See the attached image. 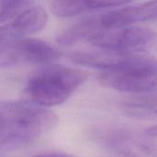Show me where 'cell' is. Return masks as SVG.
<instances>
[{"label":"cell","mask_w":157,"mask_h":157,"mask_svg":"<svg viewBox=\"0 0 157 157\" xmlns=\"http://www.w3.org/2000/svg\"><path fill=\"white\" fill-rule=\"evenodd\" d=\"M48 13L41 6L32 5L1 25V45L16 41L40 30L47 23Z\"/></svg>","instance_id":"52a82bcc"},{"label":"cell","mask_w":157,"mask_h":157,"mask_svg":"<svg viewBox=\"0 0 157 157\" xmlns=\"http://www.w3.org/2000/svg\"><path fill=\"white\" fill-rule=\"evenodd\" d=\"M122 113L138 120L157 119V93L148 92L131 97L121 103Z\"/></svg>","instance_id":"30bf717a"},{"label":"cell","mask_w":157,"mask_h":157,"mask_svg":"<svg viewBox=\"0 0 157 157\" xmlns=\"http://www.w3.org/2000/svg\"><path fill=\"white\" fill-rule=\"evenodd\" d=\"M61 54L49 43L38 40L25 38L1 45L0 65L9 67L22 63L49 64Z\"/></svg>","instance_id":"8992f818"},{"label":"cell","mask_w":157,"mask_h":157,"mask_svg":"<svg viewBox=\"0 0 157 157\" xmlns=\"http://www.w3.org/2000/svg\"><path fill=\"white\" fill-rule=\"evenodd\" d=\"M34 3L28 0H4L1 3L0 21L6 23L22 10L32 6Z\"/></svg>","instance_id":"8fae6325"},{"label":"cell","mask_w":157,"mask_h":157,"mask_svg":"<svg viewBox=\"0 0 157 157\" xmlns=\"http://www.w3.org/2000/svg\"><path fill=\"white\" fill-rule=\"evenodd\" d=\"M110 17L116 28L132 26L138 21L157 19V1L116 7L111 10Z\"/></svg>","instance_id":"ba28073f"},{"label":"cell","mask_w":157,"mask_h":157,"mask_svg":"<svg viewBox=\"0 0 157 157\" xmlns=\"http://www.w3.org/2000/svg\"><path fill=\"white\" fill-rule=\"evenodd\" d=\"M88 42L100 50L144 54V52L157 47V32L147 28L128 26L102 30Z\"/></svg>","instance_id":"5b68a950"},{"label":"cell","mask_w":157,"mask_h":157,"mask_svg":"<svg viewBox=\"0 0 157 157\" xmlns=\"http://www.w3.org/2000/svg\"><path fill=\"white\" fill-rule=\"evenodd\" d=\"M57 116L32 101L12 100L0 106V150L23 148L53 128Z\"/></svg>","instance_id":"6da1fadb"},{"label":"cell","mask_w":157,"mask_h":157,"mask_svg":"<svg viewBox=\"0 0 157 157\" xmlns=\"http://www.w3.org/2000/svg\"><path fill=\"white\" fill-rule=\"evenodd\" d=\"M87 78L86 73L63 65H49L28 81L27 92L33 102L45 108L66 101Z\"/></svg>","instance_id":"7a4b0ae2"},{"label":"cell","mask_w":157,"mask_h":157,"mask_svg":"<svg viewBox=\"0 0 157 157\" xmlns=\"http://www.w3.org/2000/svg\"><path fill=\"white\" fill-rule=\"evenodd\" d=\"M34 157H70L65 155H59V154H43L40 155H36Z\"/></svg>","instance_id":"4fadbf2b"},{"label":"cell","mask_w":157,"mask_h":157,"mask_svg":"<svg viewBox=\"0 0 157 157\" xmlns=\"http://www.w3.org/2000/svg\"><path fill=\"white\" fill-rule=\"evenodd\" d=\"M126 4L125 1H53L51 6L55 16L67 17L106 8L111 9Z\"/></svg>","instance_id":"9c48e42d"},{"label":"cell","mask_w":157,"mask_h":157,"mask_svg":"<svg viewBox=\"0 0 157 157\" xmlns=\"http://www.w3.org/2000/svg\"><path fill=\"white\" fill-rule=\"evenodd\" d=\"M92 139L104 149L122 157H157L155 139L129 127L98 128L92 132Z\"/></svg>","instance_id":"277c9868"},{"label":"cell","mask_w":157,"mask_h":157,"mask_svg":"<svg viewBox=\"0 0 157 157\" xmlns=\"http://www.w3.org/2000/svg\"><path fill=\"white\" fill-rule=\"evenodd\" d=\"M145 132L149 135V136H151L152 138H154V139H157V125L155 126H153V127H151V128H149L148 130H146L145 131Z\"/></svg>","instance_id":"7c38bea8"},{"label":"cell","mask_w":157,"mask_h":157,"mask_svg":"<svg viewBox=\"0 0 157 157\" xmlns=\"http://www.w3.org/2000/svg\"><path fill=\"white\" fill-rule=\"evenodd\" d=\"M99 80L122 92H152L157 87V62L144 54H132L101 70Z\"/></svg>","instance_id":"3957f363"}]
</instances>
